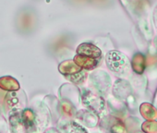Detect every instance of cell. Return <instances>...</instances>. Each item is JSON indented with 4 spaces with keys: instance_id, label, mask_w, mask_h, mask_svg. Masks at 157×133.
<instances>
[{
    "instance_id": "obj_1",
    "label": "cell",
    "mask_w": 157,
    "mask_h": 133,
    "mask_svg": "<svg viewBox=\"0 0 157 133\" xmlns=\"http://www.w3.org/2000/svg\"><path fill=\"white\" fill-rule=\"evenodd\" d=\"M106 64L112 71L118 74H124L129 68L128 58L119 51H110L106 55Z\"/></svg>"
},
{
    "instance_id": "obj_2",
    "label": "cell",
    "mask_w": 157,
    "mask_h": 133,
    "mask_svg": "<svg viewBox=\"0 0 157 133\" xmlns=\"http://www.w3.org/2000/svg\"><path fill=\"white\" fill-rule=\"evenodd\" d=\"M82 100L84 105L88 107V109L91 110V112L94 113L95 115H100L104 112L105 107V100L98 95H95L94 93L85 91L82 95Z\"/></svg>"
},
{
    "instance_id": "obj_3",
    "label": "cell",
    "mask_w": 157,
    "mask_h": 133,
    "mask_svg": "<svg viewBox=\"0 0 157 133\" xmlns=\"http://www.w3.org/2000/svg\"><path fill=\"white\" fill-rule=\"evenodd\" d=\"M99 126L104 133H124L126 129L123 121L113 116H105Z\"/></svg>"
},
{
    "instance_id": "obj_4",
    "label": "cell",
    "mask_w": 157,
    "mask_h": 133,
    "mask_svg": "<svg viewBox=\"0 0 157 133\" xmlns=\"http://www.w3.org/2000/svg\"><path fill=\"white\" fill-rule=\"evenodd\" d=\"M77 55L90 57V58L102 59L101 50L97 46L90 43H84L78 45V47L77 48Z\"/></svg>"
},
{
    "instance_id": "obj_5",
    "label": "cell",
    "mask_w": 157,
    "mask_h": 133,
    "mask_svg": "<svg viewBox=\"0 0 157 133\" xmlns=\"http://www.w3.org/2000/svg\"><path fill=\"white\" fill-rule=\"evenodd\" d=\"M102 59H95V58H90L86 56H82L80 55H77L74 57V63L78 65L82 70H94L100 64Z\"/></svg>"
},
{
    "instance_id": "obj_6",
    "label": "cell",
    "mask_w": 157,
    "mask_h": 133,
    "mask_svg": "<svg viewBox=\"0 0 157 133\" xmlns=\"http://www.w3.org/2000/svg\"><path fill=\"white\" fill-rule=\"evenodd\" d=\"M131 93V88L126 82H117L114 87V94L121 101L128 99Z\"/></svg>"
},
{
    "instance_id": "obj_7",
    "label": "cell",
    "mask_w": 157,
    "mask_h": 133,
    "mask_svg": "<svg viewBox=\"0 0 157 133\" xmlns=\"http://www.w3.org/2000/svg\"><path fill=\"white\" fill-rule=\"evenodd\" d=\"M82 70H83L81 69L78 65H76L74 61H64L59 65V71L66 77L78 73Z\"/></svg>"
},
{
    "instance_id": "obj_8",
    "label": "cell",
    "mask_w": 157,
    "mask_h": 133,
    "mask_svg": "<svg viewBox=\"0 0 157 133\" xmlns=\"http://www.w3.org/2000/svg\"><path fill=\"white\" fill-rule=\"evenodd\" d=\"M131 66L136 73L141 74L145 70V57H144V55L140 53L135 54L133 58H132V61H131Z\"/></svg>"
},
{
    "instance_id": "obj_9",
    "label": "cell",
    "mask_w": 157,
    "mask_h": 133,
    "mask_svg": "<svg viewBox=\"0 0 157 133\" xmlns=\"http://www.w3.org/2000/svg\"><path fill=\"white\" fill-rule=\"evenodd\" d=\"M0 88L6 91L14 92L20 89V84L15 79L11 77H3L0 79Z\"/></svg>"
},
{
    "instance_id": "obj_10",
    "label": "cell",
    "mask_w": 157,
    "mask_h": 133,
    "mask_svg": "<svg viewBox=\"0 0 157 133\" xmlns=\"http://www.w3.org/2000/svg\"><path fill=\"white\" fill-rule=\"evenodd\" d=\"M140 112L141 116L147 120H154L157 117L156 109L148 103H143L140 106Z\"/></svg>"
},
{
    "instance_id": "obj_11",
    "label": "cell",
    "mask_w": 157,
    "mask_h": 133,
    "mask_svg": "<svg viewBox=\"0 0 157 133\" xmlns=\"http://www.w3.org/2000/svg\"><path fill=\"white\" fill-rule=\"evenodd\" d=\"M21 119L25 128H31L34 125L35 117L33 112L31 109H25L21 114Z\"/></svg>"
},
{
    "instance_id": "obj_12",
    "label": "cell",
    "mask_w": 157,
    "mask_h": 133,
    "mask_svg": "<svg viewBox=\"0 0 157 133\" xmlns=\"http://www.w3.org/2000/svg\"><path fill=\"white\" fill-rule=\"evenodd\" d=\"M82 120H83V122L88 126V127H94L97 122H98V117H97V115H95L94 113L93 112H84L82 113Z\"/></svg>"
},
{
    "instance_id": "obj_13",
    "label": "cell",
    "mask_w": 157,
    "mask_h": 133,
    "mask_svg": "<svg viewBox=\"0 0 157 133\" xmlns=\"http://www.w3.org/2000/svg\"><path fill=\"white\" fill-rule=\"evenodd\" d=\"M141 128L145 133H157V121L147 120L142 124Z\"/></svg>"
},
{
    "instance_id": "obj_14",
    "label": "cell",
    "mask_w": 157,
    "mask_h": 133,
    "mask_svg": "<svg viewBox=\"0 0 157 133\" xmlns=\"http://www.w3.org/2000/svg\"><path fill=\"white\" fill-rule=\"evenodd\" d=\"M86 77H87V73H86L84 70H82L81 72L76 73V74H74V75L67 76V79L69 80L70 82H72L73 83L78 84V83L83 82L86 80Z\"/></svg>"
},
{
    "instance_id": "obj_15",
    "label": "cell",
    "mask_w": 157,
    "mask_h": 133,
    "mask_svg": "<svg viewBox=\"0 0 157 133\" xmlns=\"http://www.w3.org/2000/svg\"><path fill=\"white\" fill-rule=\"evenodd\" d=\"M67 133H88L82 126L75 122H71L67 127Z\"/></svg>"
},
{
    "instance_id": "obj_16",
    "label": "cell",
    "mask_w": 157,
    "mask_h": 133,
    "mask_svg": "<svg viewBox=\"0 0 157 133\" xmlns=\"http://www.w3.org/2000/svg\"><path fill=\"white\" fill-rule=\"evenodd\" d=\"M6 100H7L8 105H9L10 107H15V106L19 104V98L17 97L16 93H13V92L8 93Z\"/></svg>"
},
{
    "instance_id": "obj_17",
    "label": "cell",
    "mask_w": 157,
    "mask_h": 133,
    "mask_svg": "<svg viewBox=\"0 0 157 133\" xmlns=\"http://www.w3.org/2000/svg\"><path fill=\"white\" fill-rule=\"evenodd\" d=\"M62 110L64 113H66L67 116H72L74 115V109L73 106L68 104V103H62Z\"/></svg>"
}]
</instances>
